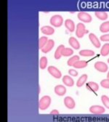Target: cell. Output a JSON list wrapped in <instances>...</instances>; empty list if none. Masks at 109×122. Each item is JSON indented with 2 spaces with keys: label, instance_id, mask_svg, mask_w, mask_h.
Wrapping results in <instances>:
<instances>
[{
  "label": "cell",
  "instance_id": "cell-14",
  "mask_svg": "<svg viewBox=\"0 0 109 122\" xmlns=\"http://www.w3.org/2000/svg\"><path fill=\"white\" fill-rule=\"evenodd\" d=\"M65 26L70 32H73L76 28L74 22L71 19H67L65 20Z\"/></svg>",
  "mask_w": 109,
  "mask_h": 122
},
{
  "label": "cell",
  "instance_id": "cell-27",
  "mask_svg": "<svg viewBox=\"0 0 109 122\" xmlns=\"http://www.w3.org/2000/svg\"><path fill=\"white\" fill-rule=\"evenodd\" d=\"M73 54V50L71 48H64L63 50L62 51V56L64 57H69Z\"/></svg>",
  "mask_w": 109,
  "mask_h": 122
},
{
  "label": "cell",
  "instance_id": "cell-10",
  "mask_svg": "<svg viewBox=\"0 0 109 122\" xmlns=\"http://www.w3.org/2000/svg\"><path fill=\"white\" fill-rule=\"evenodd\" d=\"M89 39L90 41L92 42V44L93 45H94L96 48H100V45H101L100 41V40L98 39V38L96 36L95 34H92H92H89Z\"/></svg>",
  "mask_w": 109,
  "mask_h": 122
},
{
  "label": "cell",
  "instance_id": "cell-35",
  "mask_svg": "<svg viewBox=\"0 0 109 122\" xmlns=\"http://www.w3.org/2000/svg\"><path fill=\"white\" fill-rule=\"evenodd\" d=\"M108 63H109V58H108Z\"/></svg>",
  "mask_w": 109,
  "mask_h": 122
},
{
  "label": "cell",
  "instance_id": "cell-25",
  "mask_svg": "<svg viewBox=\"0 0 109 122\" xmlns=\"http://www.w3.org/2000/svg\"><path fill=\"white\" fill-rule=\"evenodd\" d=\"M48 39L47 37H46V36H42L40 39H39V48L40 50H42L44 46L46 45V44L47 43L48 41Z\"/></svg>",
  "mask_w": 109,
  "mask_h": 122
},
{
  "label": "cell",
  "instance_id": "cell-29",
  "mask_svg": "<svg viewBox=\"0 0 109 122\" xmlns=\"http://www.w3.org/2000/svg\"><path fill=\"white\" fill-rule=\"evenodd\" d=\"M100 85L105 89H109V79H103L100 81Z\"/></svg>",
  "mask_w": 109,
  "mask_h": 122
},
{
  "label": "cell",
  "instance_id": "cell-9",
  "mask_svg": "<svg viewBox=\"0 0 109 122\" xmlns=\"http://www.w3.org/2000/svg\"><path fill=\"white\" fill-rule=\"evenodd\" d=\"M64 104L68 109H73L76 106V102L71 97H66L64 99Z\"/></svg>",
  "mask_w": 109,
  "mask_h": 122
},
{
  "label": "cell",
  "instance_id": "cell-21",
  "mask_svg": "<svg viewBox=\"0 0 109 122\" xmlns=\"http://www.w3.org/2000/svg\"><path fill=\"white\" fill-rule=\"evenodd\" d=\"M79 55L83 57H92L95 55V52L89 50H83L79 52Z\"/></svg>",
  "mask_w": 109,
  "mask_h": 122
},
{
  "label": "cell",
  "instance_id": "cell-32",
  "mask_svg": "<svg viewBox=\"0 0 109 122\" xmlns=\"http://www.w3.org/2000/svg\"><path fill=\"white\" fill-rule=\"evenodd\" d=\"M50 114L51 115H58L59 114V111L57 110H52L50 112Z\"/></svg>",
  "mask_w": 109,
  "mask_h": 122
},
{
  "label": "cell",
  "instance_id": "cell-5",
  "mask_svg": "<svg viewBox=\"0 0 109 122\" xmlns=\"http://www.w3.org/2000/svg\"><path fill=\"white\" fill-rule=\"evenodd\" d=\"M47 71L50 73V74L55 79H60L62 77L61 72L55 66H49L47 68Z\"/></svg>",
  "mask_w": 109,
  "mask_h": 122
},
{
  "label": "cell",
  "instance_id": "cell-2",
  "mask_svg": "<svg viewBox=\"0 0 109 122\" xmlns=\"http://www.w3.org/2000/svg\"><path fill=\"white\" fill-rule=\"evenodd\" d=\"M50 23H51V25L52 26H55L56 28H59V27H60L62 25H63V17L61 16V15H55L50 18Z\"/></svg>",
  "mask_w": 109,
  "mask_h": 122
},
{
  "label": "cell",
  "instance_id": "cell-15",
  "mask_svg": "<svg viewBox=\"0 0 109 122\" xmlns=\"http://www.w3.org/2000/svg\"><path fill=\"white\" fill-rule=\"evenodd\" d=\"M87 88L92 92H97L99 89V85L95 83V82H93V81H89L87 84Z\"/></svg>",
  "mask_w": 109,
  "mask_h": 122
},
{
  "label": "cell",
  "instance_id": "cell-20",
  "mask_svg": "<svg viewBox=\"0 0 109 122\" xmlns=\"http://www.w3.org/2000/svg\"><path fill=\"white\" fill-rule=\"evenodd\" d=\"M88 63L87 62L84 60H79L73 65V67L76 68H84L86 67H87Z\"/></svg>",
  "mask_w": 109,
  "mask_h": 122
},
{
  "label": "cell",
  "instance_id": "cell-31",
  "mask_svg": "<svg viewBox=\"0 0 109 122\" xmlns=\"http://www.w3.org/2000/svg\"><path fill=\"white\" fill-rule=\"evenodd\" d=\"M68 73H69L70 75H71V76H78V72H77L76 71H75L74 69H70V70L68 71Z\"/></svg>",
  "mask_w": 109,
  "mask_h": 122
},
{
  "label": "cell",
  "instance_id": "cell-28",
  "mask_svg": "<svg viewBox=\"0 0 109 122\" xmlns=\"http://www.w3.org/2000/svg\"><path fill=\"white\" fill-rule=\"evenodd\" d=\"M101 101L103 104V105L109 109V97H108L106 95H102L101 96Z\"/></svg>",
  "mask_w": 109,
  "mask_h": 122
},
{
  "label": "cell",
  "instance_id": "cell-17",
  "mask_svg": "<svg viewBox=\"0 0 109 122\" xmlns=\"http://www.w3.org/2000/svg\"><path fill=\"white\" fill-rule=\"evenodd\" d=\"M65 48V46L61 44L60 46H58V47L57 48V50L55 52V55L54 57L56 60H59L60 59V57H62V51L63 50V49Z\"/></svg>",
  "mask_w": 109,
  "mask_h": 122
},
{
  "label": "cell",
  "instance_id": "cell-18",
  "mask_svg": "<svg viewBox=\"0 0 109 122\" xmlns=\"http://www.w3.org/2000/svg\"><path fill=\"white\" fill-rule=\"evenodd\" d=\"M95 15L98 19H100L101 20H107V18L108 17V14L103 11H97L95 12Z\"/></svg>",
  "mask_w": 109,
  "mask_h": 122
},
{
  "label": "cell",
  "instance_id": "cell-13",
  "mask_svg": "<svg viewBox=\"0 0 109 122\" xmlns=\"http://www.w3.org/2000/svg\"><path fill=\"white\" fill-rule=\"evenodd\" d=\"M68 43L74 50H79L80 49V44L76 38L71 37L68 39Z\"/></svg>",
  "mask_w": 109,
  "mask_h": 122
},
{
  "label": "cell",
  "instance_id": "cell-3",
  "mask_svg": "<svg viewBox=\"0 0 109 122\" xmlns=\"http://www.w3.org/2000/svg\"><path fill=\"white\" fill-rule=\"evenodd\" d=\"M87 33V30H86L85 29V25L82 23H78L76 25V36L78 38L82 39L84 36V34Z\"/></svg>",
  "mask_w": 109,
  "mask_h": 122
},
{
  "label": "cell",
  "instance_id": "cell-4",
  "mask_svg": "<svg viewBox=\"0 0 109 122\" xmlns=\"http://www.w3.org/2000/svg\"><path fill=\"white\" fill-rule=\"evenodd\" d=\"M77 18L79 20L84 22V23H90L92 20V18L91 17V15H89L86 12H80L78 13Z\"/></svg>",
  "mask_w": 109,
  "mask_h": 122
},
{
  "label": "cell",
  "instance_id": "cell-19",
  "mask_svg": "<svg viewBox=\"0 0 109 122\" xmlns=\"http://www.w3.org/2000/svg\"><path fill=\"white\" fill-rule=\"evenodd\" d=\"M87 77H88V76H87V74H83L82 76H81L80 78L78 79V81H76V86L78 87L82 86L84 84V83L86 82V81L87 79Z\"/></svg>",
  "mask_w": 109,
  "mask_h": 122
},
{
  "label": "cell",
  "instance_id": "cell-6",
  "mask_svg": "<svg viewBox=\"0 0 109 122\" xmlns=\"http://www.w3.org/2000/svg\"><path fill=\"white\" fill-rule=\"evenodd\" d=\"M105 111V108L100 105H92L89 108V112L93 114H102Z\"/></svg>",
  "mask_w": 109,
  "mask_h": 122
},
{
  "label": "cell",
  "instance_id": "cell-24",
  "mask_svg": "<svg viewBox=\"0 0 109 122\" xmlns=\"http://www.w3.org/2000/svg\"><path fill=\"white\" fill-rule=\"evenodd\" d=\"M100 54L103 56H107L109 54V44H105L101 50H100Z\"/></svg>",
  "mask_w": 109,
  "mask_h": 122
},
{
  "label": "cell",
  "instance_id": "cell-7",
  "mask_svg": "<svg viewBox=\"0 0 109 122\" xmlns=\"http://www.w3.org/2000/svg\"><path fill=\"white\" fill-rule=\"evenodd\" d=\"M94 67L98 71L101 72V73L107 72L108 68L107 64L103 62H96L94 65Z\"/></svg>",
  "mask_w": 109,
  "mask_h": 122
},
{
  "label": "cell",
  "instance_id": "cell-16",
  "mask_svg": "<svg viewBox=\"0 0 109 122\" xmlns=\"http://www.w3.org/2000/svg\"><path fill=\"white\" fill-rule=\"evenodd\" d=\"M63 82L67 86H73L74 85V81L72 78H71L68 76H64L63 77Z\"/></svg>",
  "mask_w": 109,
  "mask_h": 122
},
{
  "label": "cell",
  "instance_id": "cell-33",
  "mask_svg": "<svg viewBox=\"0 0 109 122\" xmlns=\"http://www.w3.org/2000/svg\"><path fill=\"white\" fill-rule=\"evenodd\" d=\"M107 79H109V71H108V73H107Z\"/></svg>",
  "mask_w": 109,
  "mask_h": 122
},
{
  "label": "cell",
  "instance_id": "cell-30",
  "mask_svg": "<svg viewBox=\"0 0 109 122\" xmlns=\"http://www.w3.org/2000/svg\"><path fill=\"white\" fill-rule=\"evenodd\" d=\"M100 39L102 41H109V34H104L101 36Z\"/></svg>",
  "mask_w": 109,
  "mask_h": 122
},
{
  "label": "cell",
  "instance_id": "cell-22",
  "mask_svg": "<svg viewBox=\"0 0 109 122\" xmlns=\"http://www.w3.org/2000/svg\"><path fill=\"white\" fill-rule=\"evenodd\" d=\"M100 30L102 33H106L109 31V21L103 23L100 26Z\"/></svg>",
  "mask_w": 109,
  "mask_h": 122
},
{
  "label": "cell",
  "instance_id": "cell-11",
  "mask_svg": "<svg viewBox=\"0 0 109 122\" xmlns=\"http://www.w3.org/2000/svg\"><path fill=\"white\" fill-rule=\"evenodd\" d=\"M55 93L58 96H63L66 93V88L63 85H57L55 86Z\"/></svg>",
  "mask_w": 109,
  "mask_h": 122
},
{
  "label": "cell",
  "instance_id": "cell-1",
  "mask_svg": "<svg viewBox=\"0 0 109 122\" xmlns=\"http://www.w3.org/2000/svg\"><path fill=\"white\" fill-rule=\"evenodd\" d=\"M52 100L51 97L48 95L43 96L39 101V108L42 111H44L46 109H47L50 104H51Z\"/></svg>",
  "mask_w": 109,
  "mask_h": 122
},
{
  "label": "cell",
  "instance_id": "cell-34",
  "mask_svg": "<svg viewBox=\"0 0 109 122\" xmlns=\"http://www.w3.org/2000/svg\"><path fill=\"white\" fill-rule=\"evenodd\" d=\"M40 93V86H39V94Z\"/></svg>",
  "mask_w": 109,
  "mask_h": 122
},
{
  "label": "cell",
  "instance_id": "cell-23",
  "mask_svg": "<svg viewBox=\"0 0 109 122\" xmlns=\"http://www.w3.org/2000/svg\"><path fill=\"white\" fill-rule=\"evenodd\" d=\"M79 60V56L78 55H74L73 57H71L67 62V64L68 66H73V65L77 62V61Z\"/></svg>",
  "mask_w": 109,
  "mask_h": 122
},
{
  "label": "cell",
  "instance_id": "cell-12",
  "mask_svg": "<svg viewBox=\"0 0 109 122\" xmlns=\"http://www.w3.org/2000/svg\"><path fill=\"white\" fill-rule=\"evenodd\" d=\"M40 30L41 32L43 34H45V35H52L55 32V29L51 27V26H48V25H44V26H42L41 28H40Z\"/></svg>",
  "mask_w": 109,
  "mask_h": 122
},
{
  "label": "cell",
  "instance_id": "cell-26",
  "mask_svg": "<svg viewBox=\"0 0 109 122\" xmlns=\"http://www.w3.org/2000/svg\"><path fill=\"white\" fill-rule=\"evenodd\" d=\"M47 66V58L46 57H42L39 60V67L41 69H44Z\"/></svg>",
  "mask_w": 109,
  "mask_h": 122
},
{
  "label": "cell",
  "instance_id": "cell-8",
  "mask_svg": "<svg viewBox=\"0 0 109 122\" xmlns=\"http://www.w3.org/2000/svg\"><path fill=\"white\" fill-rule=\"evenodd\" d=\"M55 46V41L52 39H49L47 43L46 44V45L42 49V52L43 53H47L49 52H50L52 48L54 47Z\"/></svg>",
  "mask_w": 109,
  "mask_h": 122
}]
</instances>
